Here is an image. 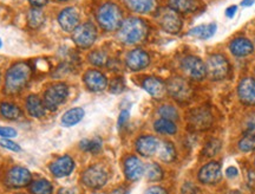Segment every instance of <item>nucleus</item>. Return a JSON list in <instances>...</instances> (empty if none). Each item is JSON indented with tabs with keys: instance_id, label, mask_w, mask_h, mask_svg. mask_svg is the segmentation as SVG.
Returning <instances> with one entry per match:
<instances>
[{
	"instance_id": "1",
	"label": "nucleus",
	"mask_w": 255,
	"mask_h": 194,
	"mask_svg": "<svg viewBox=\"0 0 255 194\" xmlns=\"http://www.w3.org/2000/svg\"><path fill=\"white\" fill-rule=\"evenodd\" d=\"M32 68L30 63H14L7 70L5 76V93L7 95H15L20 93L26 87L31 79Z\"/></svg>"
},
{
	"instance_id": "2",
	"label": "nucleus",
	"mask_w": 255,
	"mask_h": 194,
	"mask_svg": "<svg viewBox=\"0 0 255 194\" xmlns=\"http://www.w3.org/2000/svg\"><path fill=\"white\" fill-rule=\"evenodd\" d=\"M148 31V25L143 19L130 17L123 20L119 28V38L121 42L127 45H135L145 39Z\"/></svg>"
},
{
	"instance_id": "3",
	"label": "nucleus",
	"mask_w": 255,
	"mask_h": 194,
	"mask_svg": "<svg viewBox=\"0 0 255 194\" xmlns=\"http://www.w3.org/2000/svg\"><path fill=\"white\" fill-rule=\"evenodd\" d=\"M97 21L105 31H117L123 23L122 9L114 2H104L97 11Z\"/></svg>"
},
{
	"instance_id": "4",
	"label": "nucleus",
	"mask_w": 255,
	"mask_h": 194,
	"mask_svg": "<svg viewBox=\"0 0 255 194\" xmlns=\"http://www.w3.org/2000/svg\"><path fill=\"white\" fill-rule=\"evenodd\" d=\"M157 21L165 32L177 34L182 28V19L178 12L170 7H163L157 12Z\"/></svg>"
},
{
	"instance_id": "5",
	"label": "nucleus",
	"mask_w": 255,
	"mask_h": 194,
	"mask_svg": "<svg viewBox=\"0 0 255 194\" xmlns=\"http://www.w3.org/2000/svg\"><path fill=\"white\" fill-rule=\"evenodd\" d=\"M69 96V88L65 83H56L46 89L44 93V104L50 111L58 109L60 104H63Z\"/></svg>"
},
{
	"instance_id": "6",
	"label": "nucleus",
	"mask_w": 255,
	"mask_h": 194,
	"mask_svg": "<svg viewBox=\"0 0 255 194\" xmlns=\"http://www.w3.org/2000/svg\"><path fill=\"white\" fill-rule=\"evenodd\" d=\"M229 63L225 56L215 53L210 55L207 59L206 70L207 76L213 81H221L225 79L229 74Z\"/></svg>"
},
{
	"instance_id": "7",
	"label": "nucleus",
	"mask_w": 255,
	"mask_h": 194,
	"mask_svg": "<svg viewBox=\"0 0 255 194\" xmlns=\"http://www.w3.org/2000/svg\"><path fill=\"white\" fill-rule=\"evenodd\" d=\"M108 172L101 165H94L88 167L82 174V183L89 189L98 190L108 183Z\"/></svg>"
},
{
	"instance_id": "8",
	"label": "nucleus",
	"mask_w": 255,
	"mask_h": 194,
	"mask_svg": "<svg viewBox=\"0 0 255 194\" xmlns=\"http://www.w3.org/2000/svg\"><path fill=\"white\" fill-rule=\"evenodd\" d=\"M97 38V28L92 23H84L78 25L72 32V39L76 45L82 49L92 46Z\"/></svg>"
},
{
	"instance_id": "9",
	"label": "nucleus",
	"mask_w": 255,
	"mask_h": 194,
	"mask_svg": "<svg viewBox=\"0 0 255 194\" xmlns=\"http://www.w3.org/2000/svg\"><path fill=\"white\" fill-rule=\"evenodd\" d=\"M5 183L12 189H23L32 183V174L27 168L21 166H14L9 168L6 173Z\"/></svg>"
},
{
	"instance_id": "10",
	"label": "nucleus",
	"mask_w": 255,
	"mask_h": 194,
	"mask_svg": "<svg viewBox=\"0 0 255 194\" xmlns=\"http://www.w3.org/2000/svg\"><path fill=\"white\" fill-rule=\"evenodd\" d=\"M181 66H182V70L188 77L196 79V81L203 79L207 76L206 64L199 58V57H186V58H183L182 62H181Z\"/></svg>"
},
{
	"instance_id": "11",
	"label": "nucleus",
	"mask_w": 255,
	"mask_h": 194,
	"mask_svg": "<svg viewBox=\"0 0 255 194\" xmlns=\"http://www.w3.org/2000/svg\"><path fill=\"white\" fill-rule=\"evenodd\" d=\"M167 91L174 100L178 102H186L190 100L191 88L186 79L181 77H173L168 81Z\"/></svg>"
},
{
	"instance_id": "12",
	"label": "nucleus",
	"mask_w": 255,
	"mask_h": 194,
	"mask_svg": "<svg viewBox=\"0 0 255 194\" xmlns=\"http://www.w3.org/2000/svg\"><path fill=\"white\" fill-rule=\"evenodd\" d=\"M197 179L203 185H214L221 179V164L212 161L206 164L197 174Z\"/></svg>"
},
{
	"instance_id": "13",
	"label": "nucleus",
	"mask_w": 255,
	"mask_h": 194,
	"mask_svg": "<svg viewBox=\"0 0 255 194\" xmlns=\"http://www.w3.org/2000/svg\"><path fill=\"white\" fill-rule=\"evenodd\" d=\"M75 166V160L70 155H63L50 165V172L56 178H65L72 173Z\"/></svg>"
},
{
	"instance_id": "14",
	"label": "nucleus",
	"mask_w": 255,
	"mask_h": 194,
	"mask_svg": "<svg viewBox=\"0 0 255 194\" xmlns=\"http://www.w3.org/2000/svg\"><path fill=\"white\" fill-rule=\"evenodd\" d=\"M145 166L135 155H130L124 160V174L129 181L139 180L144 174Z\"/></svg>"
},
{
	"instance_id": "15",
	"label": "nucleus",
	"mask_w": 255,
	"mask_h": 194,
	"mask_svg": "<svg viewBox=\"0 0 255 194\" xmlns=\"http://www.w3.org/2000/svg\"><path fill=\"white\" fill-rule=\"evenodd\" d=\"M58 23L65 32H73L79 25V12L76 7H66L58 15Z\"/></svg>"
},
{
	"instance_id": "16",
	"label": "nucleus",
	"mask_w": 255,
	"mask_h": 194,
	"mask_svg": "<svg viewBox=\"0 0 255 194\" xmlns=\"http://www.w3.org/2000/svg\"><path fill=\"white\" fill-rule=\"evenodd\" d=\"M126 63L130 70H132V71H139V70L145 69L149 65L150 57L142 49H135L128 53Z\"/></svg>"
},
{
	"instance_id": "17",
	"label": "nucleus",
	"mask_w": 255,
	"mask_h": 194,
	"mask_svg": "<svg viewBox=\"0 0 255 194\" xmlns=\"http://www.w3.org/2000/svg\"><path fill=\"white\" fill-rule=\"evenodd\" d=\"M136 151L142 157L149 158L156 154L158 151L159 141L152 135H143L136 140Z\"/></svg>"
},
{
	"instance_id": "18",
	"label": "nucleus",
	"mask_w": 255,
	"mask_h": 194,
	"mask_svg": "<svg viewBox=\"0 0 255 194\" xmlns=\"http://www.w3.org/2000/svg\"><path fill=\"white\" fill-rule=\"evenodd\" d=\"M238 95L240 101L246 106H255V79L245 77L238 87Z\"/></svg>"
},
{
	"instance_id": "19",
	"label": "nucleus",
	"mask_w": 255,
	"mask_h": 194,
	"mask_svg": "<svg viewBox=\"0 0 255 194\" xmlns=\"http://www.w3.org/2000/svg\"><path fill=\"white\" fill-rule=\"evenodd\" d=\"M84 83L89 90L94 93L103 91L108 87V78L98 70H89L84 75Z\"/></svg>"
},
{
	"instance_id": "20",
	"label": "nucleus",
	"mask_w": 255,
	"mask_h": 194,
	"mask_svg": "<svg viewBox=\"0 0 255 194\" xmlns=\"http://www.w3.org/2000/svg\"><path fill=\"white\" fill-rule=\"evenodd\" d=\"M189 123L193 128L197 130H206L212 126L213 116L209 110L205 108H199L189 114Z\"/></svg>"
},
{
	"instance_id": "21",
	"label": "nucleus",
	"mask_w": 255,
	"mask_h": 194,
	"mask_svg": "<svg viewBox=\"0 0 255 194\" xmlns=\"http://www.w3.org/2000/svg\"><path fill=\"white\" fill-rule=\"evenodd\" d=\"M142 87L150 96H152L156 100L163 98L165 93H167V85H165L161 79L156 77H146L143 81Z\"/></svg>"
},
{
	"instance_id": "22",
	"label": "nucleus",
	"mask_w": 255,
	"mask_h": 194,
	"mask_svg": "<svg viewBox=\"0 0 255 194\" xmlns=\"http://www.w3.org/2000/svg\"><path fill=\"white\" fill-rule=\"evenodd\" d=\"M231 52L237 57H246L250 56L251 53H253L254 45L247 38H237L231 43L229 45Z\"/></svg>"
},
{
	"instance_id": "23",
	"label": "nucleus",
	"mask_w": 255,
	"mask_h": 194,
	"mask_svg": "<svg viewBox=\"0 0 255 194\" xmlns=\"http://www.w3.org/2000/svg\"><path fill=\"white\" fill-rule=\"evenodd\" d=\"M26 110L28 115L34 119H40L46 114V108L43 100H40L37 95H30L26 100Z\"/></svg>"
},
{
	"instance_id": "24",
	"label": "nucleus",
	"mask_w": 255,
	"mask_h": 194,
	"mask_svg": "<svg viewBox=\"0 0 255 194\" xmlns=\"http://www.w3.org/2000/svg\"><path fill=\"white\" fill-rule=\"evenodd\" d=\"M126 4L131 11L139 14L149 13L156 8V0H126Z\"/></svg>"
},
{
	"instance_id": "25",
	"label": "nucleus",
	"mask_w": 255,
	"mask_h": 194,
	"mask_svg": "<svg viewBox=\"0 0 255 194\" xmlns=\"http://www.w3.org/2000/svg\"><path fill=\"white\" fill-rule=\"evenodd\" d=\"M159 160L165 162V164H170L173 162L175 159H176V148L173 142L169 141H163L159 142L158 151H157Z\"/></svg>"
},
{
	"instance_id": "26",
	"label": "nucleus",
	"mask_w": 255,
	"mask_h": 194,
	"mask_svg": "<svg viewBox=\"0 0 255 194\" xmlns=\"http://www.w3.org/2000/svg\"><path fill=\"white\" fill-rule=\"evenodd\" d=\"M85 115V111L83 108H72L64 113V115L62 116V125L64 127H73L76 125H78L79 122L83 120V117Z\"/></svg>"
},
{
	"instance_id": "27",
	"label": "nucleus",
	"mask_w": 255,
	"mask_h": 194,
	"mask_svg": "<svg viewBox=\"0 0 255 194\" xmlns=\"http://www.w3.org/2000/svg\"><path fill=\"white\" fill-rule=\"evenodd\" d=\"M0 115L6 120H18L23 115V111L17 104L11 103V102H1L0 103Z\"/></svg>"
},
{
	"instance_id": "28",
	"label": "nucleus",
	"mask_w": 255,
	"mask_h": 194,
	"mask_svg": "<svg viewBox=\"0 0 255 194\" xmlns=\"http://www.w3.org/2000/svg\"><path fill=\"white\" fill-rule=\"evenodd\" d=\"M169 7L178 13H189L197 8V0H168Z\"/></svg>"
},
{
	"instance_id": "29",
	"label": "nucleus",
	"mask_w": 255,
	"mask_h": 194,
	"mask_svg": "<svg viewBox=\"0 0 255 194\" xmlns=\"http://www.w3.org/2000/svg\"><path fill=\"white\" fill-rule=\"evenodd\" d=\"M216 32V24L215 23H210L208 25H199V26L191 28L189 31V36L196 37L199 39L206 40L209 39L214 36Z\"/></svg>"
},
{
	"instance_id": "30",
	"label": "nucleus",
	"mask_w": 255,
	"mask_h": 194,
	"mask_svg": "<svg viewBox=\"0 0 255 194\" xmlns=\"http://www.w3.org/2000/svg\"><path fill=\"white\" fill-rule=\"evenodd\" d=\"M154 128L158 134L162 135H175L177 133V127L174 121L167 119H158L155 121Z\"/></svg>"
},
{
	"instance_id": "31",
	"label": "nucleus",
	"mask_w": 255,
	"mask_h": 194,
	"mask_svg": "<svg viewBox=\"0 0 255 194\" xmlns=\"http://www.w3.org/2000/svg\"><path fill=\"white\" fill-rule=\"evenodd\" d=\"M45 23V14L39 7H32L27 12V24L33 30L39 28L41 25Z\"/></svg>"
},
{
	"instance_id": "32",
	"label": "nucleus",
	"mask_w": 255,
	"mask_h": 194,
	"mask_svg": "<svg viewBox=\"0 0 255 194\" xmlns=\"http://www.w3.org/2000/svg\"><path fill=\"white\" fill-rule=\"evenodd\" d=\"M31 194H52L53 186L49 180L38 179L30 184Z\"/></svg>"
},
{
	"instance_id": "33",
	"label": "nucleus",
	"mask_w": 255,
	"mask_h": 194,
	"mask_svg": "<svg viewBox=\"0 0 255 194\" xmlns=\"http://www.w3.org/2000/svg\"><path fill=\"white\" fill-rule=\"evenodd\" d=\"M144 174L146 179L149 181H152V183H156V181H161L163 179V170L156 162H151V164H148L145 166Z\"/></svg>"
},
{
	"instance_id": "34",
	"label": "nucleus",
	"mask_w": 255,
	"mask_h": 194,
	"mask_svg": "<svg viewBox=\"0 0 255 194\" xmlns=\"http://www.w3.org/2000/svg\"><path fill=\"white\" fill-rule=\"evenodd\" d=\"M102 146H103V142L100 138H95L92 140L84 139L82 140L81 144H79V147L83 149L84 152L91 153V154H97V153L101 152Z\"/></svg>"
},
{
	"instance_id": "35",
	"label": "nucleus",
	"mask_w": 255,
	"mask_h": 194,
	"mask_svg": "<svg viewBox=\"0 0 255 194\" xmlns=\"http://www.w3.org/2000/svg\"><path fill=\"white\" fill-rule=\"evenodd\" d=\"M158 115L161 119H167L170 121H176L178 119V111L175 107L170 106V104H163L158 108L157 110Z\"/></svg>"
},
{
	"instance_id": "36",
	"label": "nucleus",
	"mask_w": 255,
	"mask_h": 194,
	"mask_svg": "<svg viewBox=\"0 0 255 194\" xmlns=\"http://www.w3.org/2000/svg\"><path fill=\"white\" fill-rule=\"evenodd\" d=\"M239 149L244 153L255 151V134H246L239 142Z\"/></svg>"
},
{
	"instance_id": "37",
	"label": "nucleus",
	"mask_w": 255,
	"mask_h": 194,
	"mask_svg": "<svg viewBox=\"0 0 255 194\" xmlns=\"http://www.w3.org/2000/svg\"><path fill=\"white\" fill-rule=\"evenodd\" d=\"M89 62L91 64H94L96 66H103L108 63V55L104 52V51L97 50V51H92V52L89 55Z\"/></svg>"
},
{
	"instance_id": "38",
	"label": "nucleus",
	"mask_w": 255,
	"mask_h": 194,
	"mask_svg": "<svg viewBox=\"0 0 255 194\" xmlns=\"http://www.w3.org/2000/svg\"><path fill=\"white\" fill-rule=\"evenodd\" d=\"M221 141L218 139H213L210 140L208 144L206 145L205 149H203V155L207 158H210V157H215L218 153L221 151Z\"/></svg>"
},
{
	"instance_id": "39",
	"label": "nucleus",
	"mask_w": 255,
	"mask_h": 194,
	"mask_svg": "<svg viewBox=\"0 0 255 194\" xmlns=\"http://www.w3.org/2000/svg\"><path fill=\"white\" fill-rule=\"evenodd\" d=\"M124 89H126V83H124L123 78L117 77L110 83L109 90L111 94H121V93H123Z\"/></svg>"
},
{
	"instance_id": "40",
	"label": "nucleus",
	"mask_w": 255,
	"mask_h": 194,
	"mask_svg": "<svg viewBox=\"0 0 255 194\" xmlns=\"http://www.w3.org/2000/svg\"><path fill=\"white\" fill-rule=\"evenodd\" d=\"M244 127L246 134H255V113H252L246 117Z\"/></svg>"
},
{
	"instance_id": "41",
	"label": "nucleus",
	"mask_w": 255,
	"mask_h": 194,
	"mask_svg": "<svg viewBox=\"0 0 255 194\" xmlns=\"http://www.w3.org/2000/svg\"><path fill=\"white\" fill-rule=\"evenodd\" d=\"M0 146L6 149H8V151H12V152H20L21 151L20 146H19L18 144H15L14 141H12L11 139H1L0 140Z\"/></svg>"
},
{
	"instance_id": "42",
	"label": "nucleus",
	"mask_w": 255,
	"mask_h": 194,
	"mask_svg": "<svg viewBox=\"0 0 255 194\" xmlns=\"http://www.w3.org/2000/svg\"><path fill=\"white\" fill-rule=\"evenodd\" d=\"M17 135H18V132L14 128L0 126V136H1L2 139H13Z\"/></svg>"
},
{
	"instance_id": "43",
	"label": "nucleus",
	"mask_w": 255,
	"mask_h": 194,
	"mask_svg": "<svg viewBox=\"0 0 255 194\" xmlns=\"http://www.w3.org/2000/svg\"><path fill=\"white\" fill-rule=\"evenodd\" d=\"M181 193L182 194H197V189L191 181H186L183 184L182 189H181Z\"/></svg>"
},
{
	"instance_id": "44",
	"label": "nucleus",
	"mask_w": 255,
	"mask_h": 194,
	"mask_svg": "<svg viewBox=\"0 0 255 194\" xmlns=\"http://www.w3.org/2000/svg\"><path fill=\"white\" fill-rule=\"evenodd\" d=\"M130 119V113L129 110H122L120 114V117H119V127L120 128H122V127L126 125V123L129 121Z\"/></svg>"
},
{
	"instance_id": "45",
	"label": "nucleus",
	"mask_w": 255,
	"mask_h": 194,
	"mask_svg": "<svg viewBox=\"0 0 255 194\" xmlns=\"http://www.w3.org/2000/svg\"><path fill=\"white\" fill-rule=\"evenodd\" d=\"M144 194H168V192L167 190L161 186H152L149 187V189L144 192Z\"/></svg>"
},
{
	"instance_id": "46",
	"label": "nucleus",
	"mask_w": 255,
	"mask_h": 194,
	"mask_svg": "<svg viewBox=\"0 0 255 194\" xmlns=\"http://www.w3.org/2000/svg\"><path fill=\"white\" fill-rule=\"evenodd\" d=\"M247 183H248V187H250L251 190L255 191V172L254 171L248 172Z\"/></svg>"
},
{
	"instance_id": "47",
	"label": "nucleus",
	"mask_w": 255,
	"mask_h": 194,
	"mask_svg": "<svg viewBox=\"0 0 255 194\" xmlns=\"http://www.w3.org/2000/svg\"><path fill=\"white\" fill-rule=\"evenodd\" d=\"M226 176H227V178H229V179H234V178H237L239 176L238 168L234 166L228 167L227 170H226Z\"/></svg>"
},
{
	"instance_id": "48",
	"label": "nucleus",
	"mask_w": 255,
	"mask_h": 194,
	"mask_svg": "<svg viewBox=\"0 0 255 194\" xmlns=\"http://www.w3.org/2000/svg\"><path fill=\"white\" fill-rule=\"evenodd\" d=\"M237 12H238V6H235V5L229 6V7L226 9V15H227L228 18H233Z\"/></svg>"
},
{
	"instance_id": "49",
	"label": "nucleus",
	"mask_w": 255,
	"mask_h": 194,
	"mask_svg": "<svg viewBox=\"0 0 255 194\" xmlns=\"http://www.w3.org/2000/svg\"><path fill=\"white\" fill-rule=\"evenodd\" d=\"M28 1L31 2V5L33 6V7H39L40 8L41 6L46 5L49 0H28Z\"/></svg>"
},
{
	"instance_id": "50",
	"label": "nucleus",
	"mask_w": 255,
	"mask_h": 194,
	"mask_svg": "<svg viewBox=\"0 0 255 194\" xmlns=\"http://www.w3.org/2000/svg\"><path fill=\"white\" fill-rule=\"evenodd\" d=\"M111 194H130L129 190L124 189V187H119V189L114 190L113 192H111Z\"/></svg>"
},
{
	"instance_id": "51",
	"label": "nucleus",
	"mask_w": 255,
	"mask_h": 194,
	"mask_svg": "<svg viewBox=\"0 0 255 194\" xmlns=\"http://www.w3.org/2000/svg\"><path fill=\"white\" fill-rule=\"evenodd\" d=\"M255 4V0H242L241 5L245 6V7H248V6H252Z\"/></svg>"
},
{
	"instance_id": "52",
	"label": "nucleus",
	"mask_w": 255,
	"mask_h": 194,
	"mask_svg": "<svg viewBox=\"0 0 255 194\" xmlns=\"http://www.w3.org/2000/svg\"><path fill=\"white\" fill-rule=\"evenodd\" d=\"M228 194H242V193L239 192V191H232V192H229Z\"/></svg>"
},
{
	"instance_id": "53",
	"label": "nucleus",
	"mask_w": 255,
	"mask_h": 194,
	"mask_svg": "<svg viewBox=\"0 0 255 194\" xmlns=\"http://www.w3.org/2000/svg\"><path fill=\"white\" fill-rule=\"evenodd\" d=\"M2 47V42H1V39H0V49H1Z\"/></svg>"
},
{
	"instance_id": "54",
	"label": "nucleus",
	"mask_w": 255,
	"mask_h": 194,
	"mask_svg": "<svg viewBox=\"0 0 255 194\" xmlns=\"http://www.w3.org/2000/svg\"><path fill=\"white\" fill-rule=\"evenodd\" d=\"M60 1H66V0H60Z\"/></svg>"
}]
</instances>
